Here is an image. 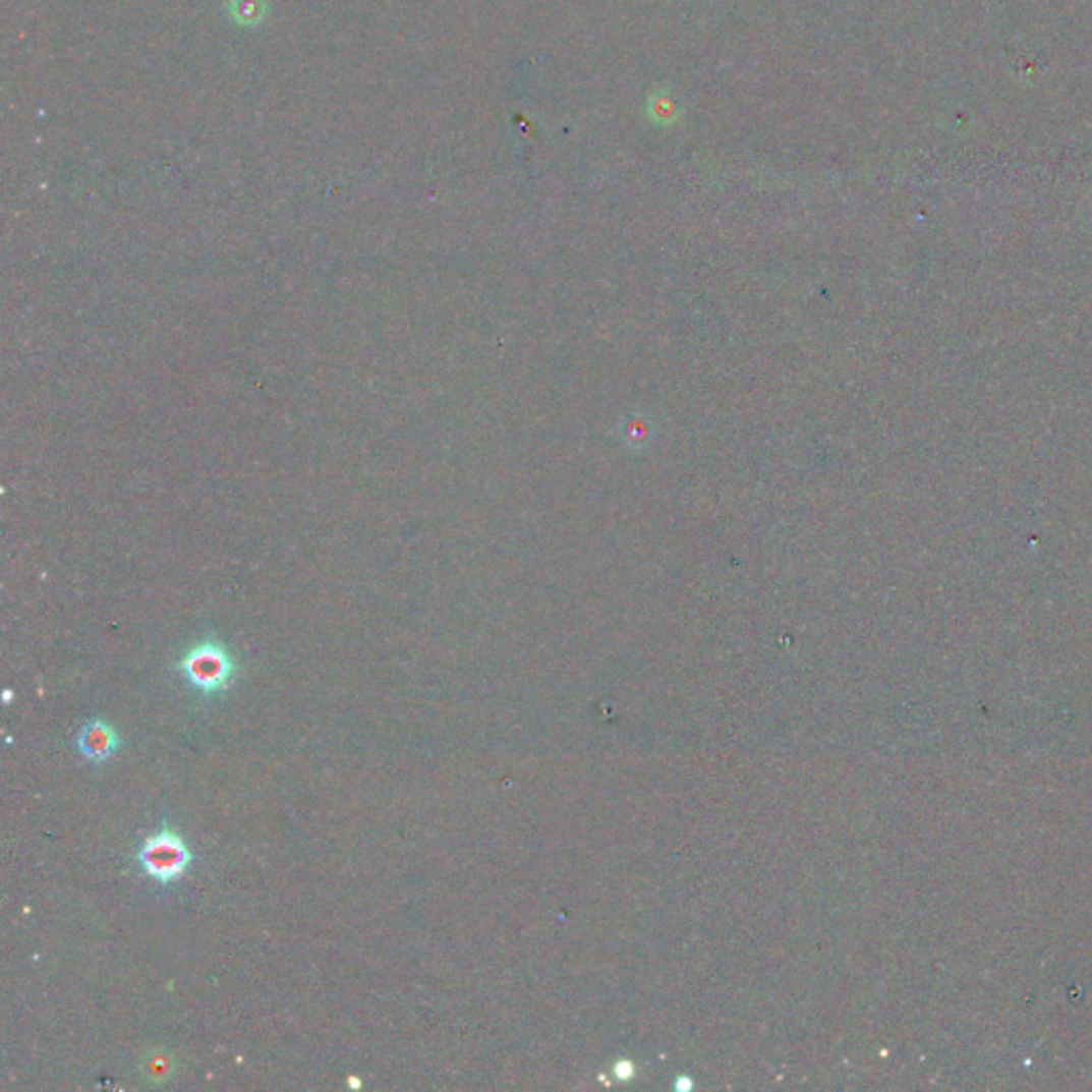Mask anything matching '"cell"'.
Wrapping results in <instances>:
<instances>
[{
  "instance_id": "obj_1",
  "label": "cell",
  "mask_w": 1092,
  "mask_h": 1092,
  "mask_svg": "<svg viewBox=\"0 0 1092 1092\" xmlns=\"http://www.w3.org/2000/svg\"><path fill=\"white\" fill-rule=\"evenodd\" d=\"M177 671L204 696L225 694L239 675V666L231 651L216 638H206L180 657L175 664Z\"/></svg>"
},
{
  "instance_id": "obj_3",
  "label": "cell",
  "mask_w": 1092,
  "mask_h": 1092,
  "mask_svg": "<svg viewBox=\"0 0 1092 1092\" xmlns=\"http://www.w3.org/2000/svg\"><path fill=\"white\" fill-rule=\"evenodd\" d=\"M120 745L122 739L118 730L105 720L88 722L77 734V749L81 757H85V760L93 764L107 762L111 755H116Z\"/></svg>"
},
{
  "instance_id": "obj_4",
  "label": "cell",
  "mask_w": 1092,
  "mask_h": 1092,
  "mask_svg": "<svg viewBox=\"0 0 1092 1092\" xmlns=\"http://www.w3.org/2000/svg\"><path fill=\"white\" fill-rule=\"evenodd\" d=\"M146 1076L154 1082H161V1080H167L171 1076V1058L167 1054H161V1052H154V1056H150L146 1060Z\"/></svg>"
},
{
  "instance_id": "obj_2",
  "label": "cell",
  "mask_w": 1092,
  "mask_h": 1092,
  "mask_svg": "<svg viewBox=\"0 0 1092 1092\" xmlns=\"http://www.w3.org/2000/svg\"><path fill=\"white\" fill-rule=\"evenodd\" d=\"M137 860L150 879L159 881L161 885H169L188 873L194 856L188 843L173 828H169V823H165L163 830L150 835L143 841L137 852Z\"/></svg>"
}]
</instances>
